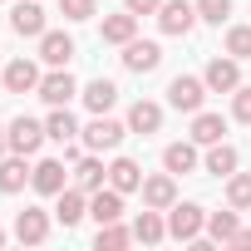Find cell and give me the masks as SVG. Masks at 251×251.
I'll list each match as a JSON object with an SVG mask.
<instances>
[{
  "mask_svg": "<svg viewBox=\"0 0 251 251\" xmlns=\"http://www.w3.org/2000/svg\"><path fill=\"white\" fill-rule=\"evenodd\" d=\"M30 187H35L40 197H59V192L69 187L64 158H40V163H35V177H30Z\"/></svg>",
  "mask_w": 251,
  "mask_h": 251,
  "instance_id": "obj_8",
  "label": "cell"
},
{
  "mask_svg": "<svg viewBox=\"0 0 251 251\" xmlns=\"http://www.w3.org/2000/svg\"><path fill=\"white\" fill-rule=\"evenodd\" d=\"M226 54L231 59H251V25H231L226 30Z\"/></svg>",
  "mask_w": 251,
  "mask_h": 251,
  "instance_id": "obj_31",
  "label": "cell"
},
{
  "mask_svg": "<svg viewBox=\"0 0 251 251\" xmlns=\"http://www.w3.org/2000/svg\"><path fill=\"white\" fill-rule=\"evenodd\" d=\"M138 192H143V207H158V212H168V207L177 202V177L163 168L158 177H143V187H138Z\"/></svg>",
  "mask_w": 251,
  "mask_h": 251,
  "instance_id": "obj_13",
  "label": "cell"
},
{
  "mask_svg": "<svg viewBox=\"0 0 251 251\" xmlns=\"http://www.w3.org/2000/svg\"><path fill=\"white\" fill-rule=\"evenodd\" d=\"M163 128V103H153V99H138L133 108H128V133H158Z\"/></svg>",
  "mask_w": 251,
  "mask_h": 251,
  "instance_id": "obj_23",
  "label": "cell"
},
{
  "mask_svg": "<svg viewBox=\"0 0 251 251\" xmlns=\"http://www.w3.org/2000/svg\"><path fill=\"white\" fill-rule=\"evenodd\" d=\"M89 217L103 226V222H123V192L118 187H99L89 192Z\"/></svg>",
  "mask_w": 251,
  "mask_h": 251,
  "instance_id": "obj_18",
  "label": "cell"
},
{
  "mask_svg": "<svg viewBox=\"0 0 251 251\" xmlns=\"http://www.w3.org/2000/svg\"><path fill=\"white\" fill-rule=\"evenodd\" d=\"M5 241H10V231H5V226H0V246H5Z\"/></svg>",
  "mask_w": 251,
  "mask_h": 251,
  "instance_id": "obj_38",
  "label": "cell"
},
{
  "mask_svg": "<svg viewBox=\"0 0 251 251\" xmlns=\"http://www.w3.org/2000/svg\"><path fill=\"white\" fill-rule=\"evenodd\" d=\"M74 94H79V84H74V74H69V69H50V74L40 79V89H35V99H45L50 108L69 103Z\"/></svg>",
  "mask_w": 251,
  "mask_h": 251,
  "instance_id": "obj_10",
  "label": "cell"
},
{
  "mask_svg": "<svg viewBox=\"0 0 251 251\" xmlns=\"http://www.w3.org/2000/svg\"><path fill=\"white\" fill-rule=\"evenodd\" d=\"M163 168L173 173V177H187V173H197L202 168V158H197V143L187 138V143H168L163 148Z\"/></svg>",
  "mask_w": 251,
  "mask_h": 251,
  "instance_id": "obj_17",
  "label": "cell"
},
{
  "mask_svg": "<svg viewBox=\"0 0 251 251\" xmlns=\"http://www.w3.org/2000/svg\"><path fill=\"white\" fill-rule=\"evenodd\" d=\"M128 241H133V226H118V222H103V226H99V236H94V246H99V251H123Z\"/></svg>",
  "mask_w": 251,
  "mask_h": 251,
  "instance_id": "obj_29",
  "label": "cell"
},
{
  "mask_svg": "<svg viewBox=\"0 0 251 251\" xmlns=\"http://www.w3.org/2000/svg\"><path fill=\"white\" fill-rule=\"evenodd\" d=\"M45 133L64 148V143H74L79 138V118L69 113V103H59V108H50V118H45Z\"/></svg>",
  "mask_w": 251,
  "mask_h": 251,
  "instance_id": "obj_26",
  "label": "cell"
},
{
  "mask_svg": "<svg viewBox=\"0 0 251 251\" xmlns=\"http://www.w3.org/2000/svg\"><path fill=\"white\" fill-rule=\"evenodd\" d=\"M79 138H84L89 153H113L123 138H128V118L118 123V118H108V113H94L84 128H79Z\"/></svg>",
  "mask_w": 251,
  "mask_h": 251,
  "instance_id": "obj_1",
  "label": "cell"
},
{
  "mask_svg": "<svg viewBox=\"0 0 251 251\" xmlns=\"http://www.w3.org/2000/svg\"><path fill=\"white\" fill-rule=\"evenodd\" d=\"M231 246H241V251H246V246H251V226H241V231L231 236Z\"/></svg>",
  "mask_w": 251,
  "mask_h": 251,
  "instance_id": "obj_36",
  "label": "cell"
},
{
  "mask_svg": "<svg viewBox=\"0 0 251 251\" xmlns=\"http://www.w3.org/2000/svg\"><path fill=\"white\" fill-rule=\"evenodd\" d=\"M202 79H207L212 94H236V89H241V59H231V54L222 59V54H217V59H207Z\"/></svg>",
  "mask_w": 251,
  "mask_h": 251,
  "instance_id": "obj_7",
  "label": "cell"
},
{
  "mask_svg": "<svg viewBox=\"0 0 251 251\" xmlns=\"http://www.w3.org/2000/svg\"><path fill=\"white\" fill-rule=\"evenodd\" d=\"M222 133H226V118H222V113H207V108L192 113V143H197V148L222 143Z\"/></svg>",
  "mask_w": 251,
  "mask_h": 251,
  "instance_id": "obj_24",
  "label": "cell"
},
{
  "mask_svg": "<svg viewBox=\"0 0 251 251\" xmlns=\"http://www.w3.org/2000/svg\"><path fill=\"white\" fill-rule=\"evenodd\" d=\"M0 94H5V69H0Z\"/></svg>",
  "mask_w": 251,
  "mask_h": 251,
  "instance_id": "obj_39",
  "label": "cell"
},
{
  "mask_svg": "<svg viewBox=\"0 0 251 251\" xmlns=\"http://www.w3.org/2000/svg\"><path fill=\"white\" fill-rule=\"evenodd\" d=\"M10 153V133H5V123H0V158Z\"/></svg>",
  "mask_w": 251,
  "mask_h": 251,
  "instance_id": "obj_37",
  "label": "cell"
},
{
  "mask_svg": "<svg viewBox=\"0 0 251 251\" xmlns=\"http://www.w3.org/2000/svg\"><path fill=\"white\" fill-rule=\"evenodd\" d=\"M133 35H138V15H133V10H123V15H103V25H99V40H103V45H118V50L128 45Z\"/></svg>",
  "mask_w": 251,
  "mask_h": 251,
  "instance_id": "obj_19",
  "label": "cell"
},
{
  "mask_svg": "<svg viewBox=\"0 0 251 251\" xmlns=\"http://www.w3.org/2000/svg\"><path fill=\"white\" fill-rule=\"evenodd\" d=\"M59 10H64V20H94L99 15V0H59Z\"/></svg>",
  "mask_w": 251,
  "mask_h": 251,
  "instance_id": "obj_32",
  "label": "cell"
},
{
  "mask_svg": "<svg viewBox=\"0 0 251 251\" xmlns=\"http://www.w3.org/2000/svg\"><path fill=\"white\" fill-rule=\"evenodd\" d=\"M226 207H236V212L251 207V173H231L226 177Z\"/></svg>",
  "mask_w": 251,
  "mask_h": 251,
  "instance_id": "obj_30",
  "label": "cell"
},
{
  "mask_svg": "<svg viewBox=\"0 0 251 251\" xmlns=\"http://www.w3.org/2000/svg\"><path fill=\"white\" fill-rule=\"evenodd\" d=\"M118 59H123V69H128V74H153V69L163 64V45H158V40H138V35H133L128 45H123V54H118Z\"/></svg>",
  "mask_w": 251,
  "mask_h": 251,
  "instance_id": "obj_5",
  "label": "cell"
},
{
  "mask_svg": "<svg viewBox=\"0 0 251 251\" xmlns=\"http://www.w3.org/2000/svg\"><path fill=\"white\" fill-rule=\"evenodd\" d=\"M231 118H236V123H251V84H241V89L231 94Z\"/></svg>",
  "mask_w": 251,
  "mask_h": 251,
  "instance_id": "obj_34",
  "label": "cell"
},
{
  "mask_svg": "<svg viewBox=\"0 0 251 251\" xmlns=\"http://www.w3.org/2000/svg\"><path fill=\"white\" fill-rule=\"evenodd\" d=\"M192 25H197V0H163V10H158L163 35H192Z\"/></svg>",
  "mask_w": 251,
  "mask_h": 251,
  "instance_id": "obj_6",
  "label": "cell"
},
{
  "mask_svg": "<svg viewBox=\"0 0 251 251\" xmlns=\"http://www.w3.org/2000/svg\"><path fill=\"white\" fill-rule=\"evenodd\" d=\"M231 15V0H197V20H207V25H222Z\"/></svg>",
  "mask_w": 251,
  "mask_h": 251,
  "instance_id": "obj_33",
  "label": "cell"
},
{
  "mask_svg": "<svg viewBox=\"0 0 251 251\" xmlns=\"http://www.w3.org/2000/svg\"><path fill=\"white\" fill-rule=\"evenodd\" d=\"M133 241H143V246L168 241V222H163V212H158V207H143V212L133 217Z\"/></svg>",
  "mask_w": 251,
  "mask_h": 251,
  "instance_id": "obj_22",
  "label": "cell"
},
{
  "mask_svg": "<svg viewBox=\"0 0 251 251\" xmlns=\"http://www.w3.org/2000/svg\"><path fill=\"white\" fill-rule=\"evenodd\" d=\"M35 177V168H30V158L25 153H5V158H0V192H25V182Z\"/></svg>",
  "mask_w": 251,
  "mask_h": 251,
  "instance_id": "obj_16",
  "label": "cell"
},
{
  "mask_svg": "<svg viewBox=\"0 0 251 251\" xmlns=\"http://www.w3.org/2000/svg\"><path fill=\"white\" fill-rule=\"evenodd\" d=\"M84 217H89V192L69 182V187L54 197V222H64V226H79Z\"/></svg>",
  "mask_w": 251,
  "mask_h": 251,
  "instance_id": "obj_14",
  "label": "cell"
},
{
  "mask_svg": "<svg viewBox=\"0 0 251 251\" xmlns=\"http://www.w3.org/2000/svg\"><path fill=\"white\" fill-rule=\"evenodd\" d=\"M202 168H207V173H217V177H231V173L241 168V153H236L231 143H212V148H207V158H202Z\"/></svg>",
  "mask_w": 251,
  "mask_h": 251,
  "instance_id": "obj_27",
  "label": "cell"
},
{
  "mask_svg": "<svg viewBox=\"0 0 251 251\" xmlns=\"http://www.w3.org/2000/svg\"><path fill=\"white\" fill-rule=\"evenodd\" d=\"M207 79H197V74H177L173 84H168V103L177 108V113H197L202 103H207Z\"/></svg>",
  "mask_w": 251,
  "mask_h": 251,
  "instance_id": "obj_4",
  "label": "cell"
},
{
  "mask_svg": "<svg viewBox=\"0 0 251 251\" xmlns=\"http://www.w3.org/2000/svg\"><path fill=\"white\" fill-rule=\"evenodd\" d=\"M74 187H84V192L108 187V168H103V158H99V153H84V158L74 163Z\"/></svg>",
  "mask_w": 251,
  "mask_h": 251,
  "instance_id": "obj_21",
  "label": "cell"
},
{
  "mask_svg": "<svg viewBox=\"0 0 251 251\" xmlns=\"http://www.w3.org/2000/svg\"><path fill=\"white\" fill-rule=\"evenodd\" d=\"M241 231V222H236V207H226V212H207V236L212 241H222V246H231V236Z\"/></svg>",
  "mask_w": 251,
  "mask_h": 251,
  "instance_id": "obj_28",
  "label": "cell"
},
{
  "mask_svg": "<svg viewBox=\"0 0 251 251\" xmlns=\"http://www.w3.org/2000/svg\"><path fill=\"white\" fill-rule=\"evenodd\" d=\"M0 5H5V0H0Z\"/></svg>",
  "mask_w": 251,
  "mask_h": 251,
  "instance_id": "obj_40",
  "label": "cell"
},
{
  "mask_svg": "<svg viewBox=\"0 0 251 251\" xmlns=\"http://www.w3.org/2000/svg\"><path fill=\"white\" fill-rule=\"evenodd\" d=\"M5 133H10V153H25V158H35L40 148H45V123L40 118H30V113H20V118H10L5 123Z\"/></svg>",
  "mask_w": 251,
  "mask_h": 251,
  "instance_id": "obj_3",
  "label": "cell"
},
{
  "mask_svg": "<svg viewBox=\"0 0 251 251\" xmlns=\"http://www.w3.org/2000/svg\"><path fill=\"white\" fill-rule=\"evenodd\" d=\"M79 99H84L89 113H108V108L118 103V84H113V79H89V84L79 89Z\"/></svg>",
  "mask_w": 251,
  "mask_h": 251,
  "instance_id": "obj_20",
  "label": "cell"
},
{
  "mask_svg": "<svg viewBox=\"0 0 251 251\" xmlns=\"http://www.w3.org/2000/svg\"><path fill=\"white\" fill-rule=\"evenodd\" d=\"M123 10H133V15L143 20V15H158V10H163V0H123Z\"/></svg>",
  "mask_w": 251,
  "mask_h": 251,
  "instance_id": "obj_35",
  "label": "cell"
},
{
  "mask_svg": "<svg viewBox=\"0 0 251 251\" xmlns=\"http://www.w3.org/2000/svg\"><path fill=\"white\" fill-rule=\"evenodd\" d=\"M69 59H74V40H69L64 30H45V35H40V64L69 69Z\"/></svg>",
  "mask_w": 251,
  "mask_h": 251,
  "instance_id": "obj_11",
  "label": "cell"
},
{
  "mask_svg": "<svg viewBox=\"0 0 251 251\" xmlns=\"http://www.w3.org/2000/svg\"><path fill=\"white\" fill-rule=\"evenodd\" d=\"M207 231V212L197 202H173L168 207V236L173 241H197Z\"/></svg>",
  "mask_w": 251,
  "mask_h": 251,
  "instance_id": "obj_2",
  "label": "cell"
},
{
  "mask_svg": "<svg viewBox=\"0 0 251 251\" xmlns=\"http://www.w3.org/2000/svg\"><path fill=\"white\" fill-rule=\"evenodd\" d=\"M108 187H118L123 197L138 192V187H143V168H138L133 158H113V163H108Z\"/></svg>",
  "mask_w": 251,
  "mask_h": 251,
  "instance_id": "obj_25",
  "label": "cell"
},
{
  "mask_svg": "<svg viewBox=\"0 0 251 251\" xmlns=\"http://www.w3.org/2000/svg\"><path fill=\"white\" fill-rule=\"evenodd\" d=\"M10 30H15V35H25V40H40V35L50 30L45 5H40V0H20V5L10 10Z\"/></svg>",
  "mask_w": 251,
  "mask_h": 251,
  "instance_id": "obj_9",
  "label": "cell"
},
{
  "mask_svg": "<svg viewBox=\"0 0 251 251\" xmlns=\"http://www.w3.org/2000/svg\"><path fill=\"white\" fill-rule=\"evenodd\" d=\"M40 79H45V74H40V64H35V59H25V54L5 64V94H35V89H40Z\"/></svg>",
  "mask_w": 251,
  "mask_h": 251,
  "instance_id": "obj_12",
  "label": "cell"
},
{
  "mask_svg": "<svg viewBox=\"0 0 251 251\" xmlns=\"http://www.w3.org/2000/svg\"><path fill=\"white\" fill-rule=\"evenodd\" d=\"M15 241H25V246L50 241V212H45V207H25V212L15 217Z\"/></svg>",
  "mask_w": 251,
  "mask_h": 251,
  "instance_id": "obj_15",
  "label": "cell"
}]
</instances>
